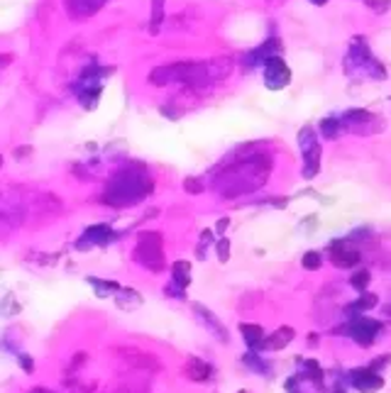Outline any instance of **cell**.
<instances>
[{
  "mask_svg": "<svg viewBox=\"0 0 391 393\" xmlns=\"http://www.w3.org/2000/svg\"><path fill=\"white\" fill-rule=\"evenodd\" d=\"M152 193V181L142 171H120L110 179L105 188V200L113 205H132Z\"/></svg>",
  "mask_w": 391,
  "mask_h": 393,
  "instance_id": "cell-1",
  "label": "cell"
},
{
  "mask_svg": "<svg viewBox=\"0 0 391 393\" xmlns=\"http://www.w3.org/2000/svg\"><path fill=\"white\" fill-rule=\"evenodd\" d=\"M134 259L144 264L149 271H159L164 266V252H162V235L159 232H142L139 242L134 247Z\"/></svg>",
  "mask_w": 391,
  "mask_h": 393,
  "instance_id": "cell-2",
  "label": "cell"
},
{
  "mask_svg": "<svg viewBox=\"0 0 391 393\" xmlns=\"http://www.w3.org/2000/svg\"><path fill=\"white\" fill-rule=\"evenodd\" d=\"M298 142H301V149L306 151L303 176L306 179H316L318 169H321V144H318V137H316L313 127H303L301 134H298Z\"/></svg>",
  "mask_w": 391,
  "mask_h": 393,
  "instance_id": "cell-3",
  "label": "cell"
},
{
  "mask_svg": "<svg viewBox=\"0 0 391 393\" xmlns=\"http://www.w3.org/2000/svg\"><path fill=\"white\" fill-rule=\"evenodd\" d=\"M289 81H291V71H289V66L284 64L281 57H274V59L266 61V68H264V83H266V88L281 91L284 86H289Z\"/></svg>",
  "mask_w": 391,
  "mask_h": 393,
  "instance_id": "cell-4",
  "label": "cell"
},
{
  "mask_svg": "<svg viewBox=\"0 0 391 393\" xmlns=\"http://www.w3.org/2000/svg\"><path fill=\"white\" fill-rule=\"evenodd\" d=\"M330 262L335 264V266H342V269H352L355 264L359 262V252L350 242L337 240V242L330 244Z\"/></svg>",
  "mask_w": 391,
  "mask_h": 393,
  "instance_id": "cell-5",
  "label": "cell"
},
{
  "mask_svg": "<svg viewBox=\"0 0 391 393\" xmlns=\"http://www.w3.org/2000/svg\"><path fill=\"white\" fill-rule=\"evenodd\" d=\"M377 330H379V323H374V320H367V318H362V320L352 323V337H355L357 342H362V344H369V342L374 339Z\"/></svg>",
  "mask_w": 391,
  "mask_h": 393,
  "instance_id": "cell-6",
  "label": "cell"
},
{
  "mask_svg": "<svg viewBox=\"0 0 391 393\" xmlns=\"http://www.w3.org/2000/svg\"><path fill=\"white\" fill-rule=\"evenodd\" d=\"M293 334H296V330L289 328V325H284V328H279L269 339H264V349H269V352H279V349H284L291 339H293Z\"/></svg>",
  "mask_w": 391,
  "mask_h": 393,
  "instance_id": "cell-7",
  "label": "cell"
},
{
  "mask_svg": "<svg viewBox=\"0 0 391 393\" xmlns=\"http://www.w3.org/2000/svg\"><path fill=\"white\" fill-rule=\"evenodd\" d=\"M355 384H357V389L362 393H377L384 386L382 376L372 374V369H369V371H357V374H355Z\"/></svg>",
  "mask_w": 391,
  "mask_h": 393,
  "instance_id": "cell-8",
  "label": "cell"
},
{
  "mask_svg": "<svg viewBox=\"0 0 391 393\" xmlns=\"http://www.w3.org/2000/svg\"><path fill=\"white\" fill-rule=\"evenodd\" d=\"M100 5H103V0H68V10L73 15H81V17L93 15Z\"/></svg>",
  "mask_w": 391,
  "mask_h": 393,
  "instance_id": "cell-9",
  "label": "cell"
},
{
  "mask_svg": "<svg viewBox=\"0 0 391 393\" xmlns=\"http://www.w3.org/2000/svg\"><path fill=\"white\" fill-rule=\"evenodd\" d=\"M194 310L200 315V318H203V320H205V323H208V325H210V332H215L220 339H228V332H225V328L220 325V320H218V318H213V315H210V313H208L203 305H198V303L194 305Z\"/></svg>",
  "mask_w": 391,
  "mask_h": 393,
  "instance_id": "cell-10",
  "label": "cell"
},
{
  "mask_svg": "<svg viewBox=\"0 0 391 393\" xmlns=\"http://www.w3.org/2000/svg\"><path fill=\"white\" fill-rule=\"evenodd\" d=\"M240 330H242V337L247 339V344H250L252 349H257V347H260V342L264 339L261 325H252V323H245V325H240Z\"/></svg>",
  "mask_w": 391,
  "mask_h": 393,
  "instance_id": "cell-11",
  "label": "cell"
},
{
  "mask_svg": "<svg viewBox=\"0 0 391 393\" xmlns=\"http://www.w3.org/2000/svg\"><path fill=\"white\" fill-rule=\"evenodd\" d=\"M86 240H88L91 244H93V242H108V240H113V232H110L108 225H93V227L86 230Z\"/></svg>",
  "mask_w": 391,
  "mask_h": 393,
  "instance_id": "cell-12",
  "label": "cell"
},
{
  "mask_svg": "<svg viewBox=\"0 0 391 393\" xmlns=\"http://www.w3.org/2000/svg\"><path fill=\"white\" fill-rule=\"evenodd\" d=\"M164 22V0H152V22H149V32L157 34L159 27Z\"/></svg>",
  "mask_w": 391,
  "mask_h": 393,
  "instance_id": "cell-13",
  "label": "cell"
},
{
  "mask_svg": "<svg viewBox=\"0 0 391 393\" xmlns=\"http://www.w3.org/2000/svg\"><path fill=\"white\" fill-rule=\"evenodd\" d=\"M189 376H191V379H198V381H203V379H208V376H210V366H208V364H203V362H198V359H191V362H189Z\"/></svg>",
  "mask_w": 391,
  "mask_h": 393,
  "instance_id": "cell-14",
  "label": "cell"
},
{
  "mask_svg": "<svg viewBox=\"0 0 391 393\" xmlns=\"http://www.w3.org/2000/svg\"><path fill=\"white\" fill-rule=\"evenodd\" d=\"M189 271H191V264L189 262H176L174 264V278L179 281L176 286H189V281H191V276H189Z\"/></svg>",
  "mask_w": 391,
  "mask_h": 393,
  "instance_id": "cell-15",
  "label": "cell"
},
{
  "mask_svg": "<svg viewBox=\"0 0 391 393\" xmlns=\"http://www.w3.org/2000/svg\"><path fill=\"white\" fill-rule=\"evenodd\" d=\"M374 305H377V296L362 291V298H359L355 305H350V308H355V310H367V308H374Z\"/></svg>",
  "mask_w": 391,
  "mask_h": 393,
  "instance_id": "cell-16",
  "label": "cell"
},
{
  "mask_svg": "<svg viewBox=\"0 0 391 393\" xmlns=\"http://www.w3.org/2000/svg\"><path fill=\"white\" fill-rule=\"evenodd\" d=\"M350 283H352L357 291H367V283H369V271H357V273H352Z\"/></svg>",
  "mask_w": 391,
  "mask_h": 393,
  "instance_id": "cell-17",
  "label": "cell"
},
{
  "mask_svg": "<svg viewBox=\"0 0 391 393\" xmlns=\"http://www.w3.org/2000/svg\"><path fill=\"white\" fill-rule=\"evenodd\" d=\"M184 191H186V193H191V196L203 193V181H200V179H194V176L184 179Z\"/></svg>",
  "mask_w": 391,
  "mask_h": 393,
  "instance_id": "cell-18",
  "label": "cell"
},
{
  "mask_svg": "<svg viewBox=\"0 0 391 393\" xmlns=\"http://www.w3.org/2000/svg\"><path fill=\"white\" fill-rule=\"evenodd\" d=\"M321 130L326 137H337V132H340V125H337V120H332V118H326L323 122H321Z\"/></svg>",
  "mask_w": 391,
  "mask_h": 393,
  "instance_id": "cell-19",
  "label": "cell"
},
{
  "mask_svg": "<svg viewBox=\"0 0 391 393\" xmlns=\"http://www.w3.org/2000/svg\"><path fill=\"white\" fill-rule=\"evenodd\" d=\"M301 264H303V269H308V271H311V269H318V266H321V254H318V252H306Z\"/></svg>",
  "mask_w": 391,
  "mask_h": 393,
  "instance_id": "cell-20",
  "label": "cell"
},
{
  "mask_svg": "<svg viewBox=\"0 0 391 393\" xmlns=\"http://www.w3.org/2000/svg\"><path fill=\"white\" fill-rule=\"evenodd\" d=\"M369 118H372L369 110H350V113H347V120H350V122H367Z\"/></svg>",
  "mask_w": 391,
  "mask_h": 393,
  "instance_id": "cell-21",
  "label": "cell"
},
{
  "mask_svg": "<svg viewBox=\"0 0 391 393\" xmlns=\"http://www.w3.org/2000/svg\"><path fill=\"white\" fill-rule=\"evenodd\" d=\"M218 259H220V262H228V259H230V240H225V237L218 242Z\"/></svg>",
  "mask_w": 391,
  "mask_h": 393,
  "instance_id": "cell-22",
  "label": "cell"
},
{
  "mask_svg": "<svg viewBox=\"0 0 391 393\" xmlns=\"http://www.w3.org/2000/svg\"><path fill=\"white\" fill-rule=\"evenodd\" d=\"M364 2H367V7L374 10V12H384L391 5V0H364Z\"/></svg>",
  "mask_w": 391,
  "mask_h": 393,
  "instance_id": "cell-23",
  "label": "cell"
},
{
  "mask_svg": "<svg viewBox=\"0 0 391 393\" xmlns=\"http://www.w3.org/2000/svg\"><path fill=\"white\" fill-rule=\"evenodd\" d=\"M387 362H391V354H384V357H379V359H374V362L369 364V369H379V366H384Z\"/></svg>",
  "mask_w": 391,
  "mask_h": 393,
  "instance_id": "cell-24",
  "label": "cell"
},
{
  "mask_svg": "<svg viewBox=\"0 0 391 393\" xmlns=\"http://www.w3.org/2000/svg\"><path fill=\"white\" fill-rule=\"evenodd\" d=\"M30 151H32V147H17V149H15V156H17V159H25V156H30Z\"/></svg>",
  "mask_w": 391,
  "mask_h": 393,
  "instance_id": "cell-25",
  "label": "cell"
},
{
  "mask_svg": "<svg viewBox=\"0 0 391 393\" xmlns=\"http://www.w3.org/2000/svg\"><path fill=\"white\" fill-rule=\"evenodd\" d=\"M20 362H22V366H25V371H27V374H32V371H34V364H32V359H30V357H20Z\"/></svg>",
  "mask_w": 391,
  "mask_h": 393,
  "instance_id": "cell-26",
  "label": "cell"
},
{
  "mask_svg": "<svg viewBox=\"0 0 391 393\" xmlns=\"http://www.w3.org/2000/svg\"><path fill=\"white\" fill-rule=\"evenodd\" d=\"M228 225H230V220H228V217H223V220L218 222V227H215V232H218V235H223V230H225Z\"/></svg>",
  "mask_w": 391,
  "mask_h": 393,
  "instance_id": "cell-27",
  "label": "cell"
},
{
  "mask_svg": "<svg viewBox=\"0 0 391 393\" xmlns=\"http://www.w3.org/2000/svg\"><path fill=\"white\" fill-rule=\"evenodd\" d=\"M311 2H316V5H326L327 0H311Z\"/></svg>",
  "mask_w": 391,
  "mask_h": 393,
  "instance_id": "cell-28",
  "label": "cell"
}]
</instances>
